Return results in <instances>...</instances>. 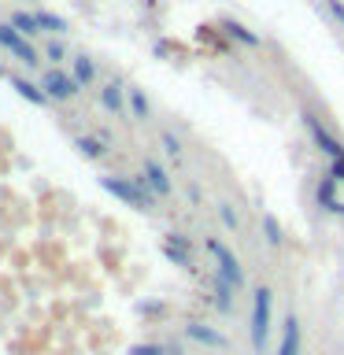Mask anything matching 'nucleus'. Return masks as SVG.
<instances>
[{
    "instance_id": "nucleus-1",
    "label": "nucleus",
    "mask_w": 344,
    "mask_h": 355,
    "mask_svg": "<svg viewBox=\"0 0 344 355\" xmlns=\"http://www.w3.org/2000/svg\"><path fill=\"white\" fill-rule=\"evenodd\" d=\"M100 185H104L108 193L115 196L119 204H126V207L152 211V204H155V193H152V185H148V178H144V174H137V178H119V174H108V178H100Z\"/></svg>"
},
{
    "instance_id": "nucleus-2",
    "label": "nucleus",
    "mask_w": 344,
    "mask_h": 355,
    "mask_svg": "<svg viewBox=\"0 0 344 355\" xmlns=\"http://www.w3.org/2000/svg\"><path fill=\"white\" fill-rule=\"evenodd\" d=\"M270 288L259 285L252 293V322H248V333H252V348L255 352H266V340H270Z\"/></svg>"
},
{
    "instance_id": "nucleus-3",
    "label": "nucleus",
    "mask_w": 344,
    "mask_h": 355,
    "mask_svg": "<svg viewBox=\"0 0 344 355\" xmlns=\"http://www.w3.org/2000/svg\"><path fill=\"white\" fill-rule=\"evenodd\" d=\"M207 252L215 255V263H218V266H215V274H218V277H226L233 288H241V285H244V266H241L237 255L230 252V244L222 241V237H207Z\"/></svg>"
},
{
    "instance_id": "nucleus-4",
    "label": "nucleus",
    "mask_w": 344,
    "mask_h": 355,
    "mask_svg": "<svg viewBox=\"0 0 344 355\" xmlns=\"http://www.w3.org/2000/svg\"><path fill=\"white\" fill-rule=\"evenodd\" d=\"M0 44H4V49L15 55V60H22L26 67H37L41 63V55H37V49H33V44L22 37V33L11 26V22H0Z\"/></svg>"
},
{
    "instance_id": "nucleus-5",
    "label": "nucleus",
    "mask_w": 344,
    "mask_h": 355,
    "mask_svg": "<svg viewBox=\"0 0 344 355\" xmlns=\"http://www.w3.org/2000/svg\"><path fill=\"white\" fill-rule=\"evenodd\" d=\"M41 89H44V93H49L52 100H71V96H78V93H82V82H78L74 74H67V71H55V67H52V71L41 78Z\"/></svg>"
},
{
    "instance_id": "nucleus-6",
    "label": "nucleus",
    "mask_w": 344,
    "mask_h": 355,
    "mask_svg": "<svg viewBox=\"0 0 344 355\" xmlns=\"http://www.w3.org/2000/svg\"><path fill=\"white\" fill-rule=\"evenodd\" d=\"M304 126H307V133H311V141H315V148H322V152L329 155V159H337V155H344V144H341L337 137H333V133H329L326 126H322V122H318L315 115H311V111L304 115Z\"/></svg>"
},
{
    "instance_id": "nucleus-7",
    "label": "nucleus",
    "mask_w": 344,
    "mask_h": 355,
    "mask_svg": "<svg viewBox=\"0 0 344 355\" xmlns=\"http://www.w3.org/2000/svg\"><path fill=\"white\" fill-rule=\"evenodd\" d=\"M185 337H189V340H196V344H204V348H215V352H230V340L222 337L218 329L204 326V322H189V326H185Z\"/></svg>"
},
{
    "instance_id": "nucleus-8",
    "label": "nucleus",
    "mask_w": 344,
    "mask_h": 355,
    "mask_svg": "<svg viewBox=\"0 0 344 355\" xmlns=\"http://www.w3.org/2000/svg\"><path fill=\"white\" fill-rule=\"evenodd\" d=\"M300 348H304V337H300V318L296 315H285L282 340H277V355H300Z\"/></svg>"
},
{
    "instance_id": "nucleus-9",
    "label": "nucleus",
    "mask_w": 344,
    "mask_h": 355,
    "mask_svg": "<svg viewBox=\"0 0 344 355\" xmlns=\"http://www.w3.org/2000/svg\"><path fill=\"white\" fill-rule=\"evenodd\" d=\"M315 200H318V207H322V211H329V215H344V204L337 200V182H333L329 174L318 182V189H315Z\"/></svg>"
},
{
    "instance_id": "nucleus-10",
    "label": "nucleus",
    "mask_w": 344,
    "mask_h": 355,
    "mask_svg": "<svg viewBox=\"0 0 344 355\" xmlns=\"http://www.w3.org/2000/svg\"><path fill=\"white\" fill-rule=\"evenodd\" d=\"M141 174L148 178V185H152L155 196H171V174H166L155 159H144V171Z\"/></svg>"
},
{
    "instance_id": "nucleus-11",
    "label": "nucleus",
    "mask_w": 344,
    "mask_h": 355,
    "mask_svg": "<svg viewBox=\"0 0 344 355\" xmlns=\"http://www.w3.org/2000/svg\"><path fill=\"white\" fill-rule=\"evenodd\" d=\"M11 89H15V93L22 96V100H30V104H37V107H44L49 104V93H44L41 85H33V82H26V78H19V74H11Z\"/></svg>"
},
{
    "instance_id": "nucleus-12",
    "label": "nucleus",
    "mask_w": 344,
    "mask_h": 355,
    "mask_svg": "<svg viewBox=\"0 0 344 355\" xmlns=\"http://www.w3.org/2000/svg\"><path fill=\"white\" fill-rule=\"evenodd\" d=\"M233 293H237V288H233L226 277L215 274V307L222 311V315H226V311H233Z\"/></svg>"
},
{
    "instance_id": "nucleus-13",
    "label": "nucleus",
    "mask_w": 344,
    "mask_h": 355,
    "mask_svg": "<svg viewBox=\"0 0 344 355\" xmlns=\"http://www.w3.org/2000/svg\"><path fill=\"white\" fill-rule=\"evenodd\" d=\"M71 74H74L82 85H89V82L96 78V67H93V60H89V55H74V60H71Z\"/></svg>"
},
{
    "instance_id": "nucleus-14",
    "label": "nucleus",
    "mask_w": 344,
    "mask_h": 355,
    "mask_svg": "<svg viewBox=\"0 0 344 355\" xmlns=\"http://www.w3.org/2000/svg\"><path fill=\"white\" fill-rule=\"evenodd\" d=\"M100 104H104V111H122V85L108 82L104 89H100Z\"/></svg>"
},
{
    "instance_id": "nucleus-15",
    "label": "nucleus",
    "mask_w": 344,
    "mask_h": 355,
    "mask_svg": "<svg viewBox=\"0 0 344 355\" xmlns=\"http://www.w3.org/2000/svg\"><path fill=\"white\" fill-rule=\"evenodd\" d=\"M130 111H133V119H137V122H144V119H152L148 96H144L141 89H130Z\"/></svg>"
},
{
    "instance_id": "nucleus-16",
    "label": "nucleus",
    "mask_w": 344,
    "mask_h": 355,
    "mask_svg": "<svg viewBox=\"0 0 344 355\" xmlns=\"http://www.w3.org/2000/svg\"><path fill=\"white\" fill-rule=\"evenodd\" d=\"M11 26H15L22 37H33V33L41 30L37 26V15H26V11H15V15H11Z\"/></svg>"
},
{
    "instance_id": "nucleus-17",
    "label": "nucleus",
    "mask_w": 344,
    "mask_h": 355,
    "mask_svg": "<svg viewBox=\"0 0 344 355\" xmlns=\"http://www.w3.org/2000/svg\"><path fill=\"white\" fill-rule=\"evenodd\" d=\"M222 30L230 33V37H237V41H244V44H259V37L248 30V26H241V22H233V19H226L222 22Z\"/></svg>"
},
{
    "instance_id": "nucleus-18",
    "label": "nucleus",
    "mask_w": 344,
    "mask_h": 355,
    "mask_svg": "<svg viewBox=\"0 0 344 355\" xmlns=\"http://www.w3.org/2000/svg\"><path fill=\"white\" fill-rule=\"evenodd\" d=\"M163 255H166L171 263H178L182 270H193V255H189L185 248H174V244H163Z\"/></svg>"
},
{
    "instance_id": "nucleus-19",
    "label": "nucleus",
    "mask_w": 344,
    "mask_h": 355,
    "mask_svg": "<svg viewBox=\"0 0 344 355\" xmlns=\"http://www.w3.org/2000/svg\"><path fill=\"white\" fill-rule=\"evenodd\" d=\"M78 148H82V155H89V159H100V155H104V137H78Z\"/></svg>"
},
{
    "instance_id": "nucleus-20",
    "label": "nucleus",
    "mask_w": 344,
    "mask_h": 355,
    "mask_svg": "<svg viewBox=\"0 0 344 355\" xmlns=\"http://www.w3.org/2000/svg\"><path fill=\"white\" fill-rule=\"evenodd\" d=\"M37 26L41 30H52V33H63L67 30V19L52 15V11H37Z\"/></svg>"
},
{
    "instance_id": "nucleus-21",
    "label": "nucleus",
    "mask_w": 344,
    "mask_h": 355,
    "mask_svg": "<svg viewBox=\"0 0 344 355\" xmlns=\"http://www.w3.org/2000/svg\"><path fill=\"white\" fill-rule=\"evenodd\" d=\"M160 144H163V152H166V155H174V159L182 155V137H178V133L163 130V133H160Z\"/></svg>"
},
{
    "instance_id": "nucleus-22",
    "label": "nucleus",
    "mask_w": 344,
    "mask_h": 355,
    "mask_svg": "<svg viewBox=\"0 0 344 355\" xmlns=\"http://www.w3.org/2000/svg\"><path fill=\"white\" fill-rule=\"evenodd\" d=\"M263 233H266V241H270L274 248L282 244V226H277V218H274V215H263Z\"/></svg>"
},
{
    "instance_id": "nucleus-23",
    "label": "nucleus",
    "mask_w": 344,
    "mask_h": 355,
    "mask_svg": "<svg viewBox=\"0 0 344 355\" xmlns=\"http://www.w3.org/2000/svg\"><path fill=\"white\" fill-rule=\"evenodd\" d=\"M130 355H166V348L163 344H133Z\"/></svg>"
},
{
    "instance_id": "nucleus-24",
    "label": "nucleus",
    "mask_w": 344,
    "mask_h": 355,
    "mask_svg": "<svg viewBox=\"0 0 344 355\" xmlns=\"http://www.w3.org/2000/svg\"><path fill=\"white\" fill-rule=\"evenodd\" d=\"M329 178H333V182H344V155L329 159Z\"/></svg>"
},
{
    "instance_id": "nucleus-25",
    "label": "nucleus",
    "mask_w": 344,
    "mask_h": 355,
    "mask_svg": "<svg viewBox=\"0 0 344 355\" xmlns=\"http://www.w3.org/2000/svg\"><path fill=\"white\" fill-rule=\"evenodd\" d=\"M166 244H174V248H185V252L193 248V241H189L185 233H166Z\"/></svg>"
},
{
    "instance_id": "nucleus-26",
    "label": "nucleus",
    "mask_w": 344,
    "mask_h": 355,
    "mask_svg": "<svg viewBox=\"0 0 344 355\" xmlns=\"http://www.w3.org/2000/svg\"><path fill=\"white\" fill-rule=\"evenodd\" d=\"M44 55H49V60H55V63H60V60H63L67 52H63V44H60V41H49V44H44Z\"/></svg>"
},
{
    "instance_id": "nucleus-27",
    "label": "nucleus",
    "mask_w": 344,
    "mask_h": 355,
    "mask_svg": "<svg viewBox=\"0 0 344 355\" xmlns=\"http://www.w3.org/2000/svg\"><path fill=\"white\" fill-rule=\"evenodd\" d=\"M218 215H222V222H226L230 230H237V215H233V207H230V204H218Z\"/></svg>"
},
{
    "instance_id": "nucleus-28",
    "label": "nucleus",
    "mask_w": 344,
    "mask_h": 355,
    "mask_svg": "<svg viewBox=\"0 0 344 355\" xmlns=\"http://www.w3.org/2000/svg\"><path fill=\"white\" fill-rule=\"evenodd\" d=\"M329 11H333V19H337V22H344V4H341V0H329Z\"/></svg>"
},
{
    "instance_id": "nucleus-29",
    "label": "nucleus",
    "mask_w": 344,
    "mask_h": 355,
    "mask_svg": "<svg viewBox=\"0 0 344 355\" xmlns=\"http://www.w3.org/2000/svg\"><path fill=\"white\" fill-rule=\"evenodd\" d=\"M0 74H4V71H0Z\"/></svg>"
}]
</instances>
